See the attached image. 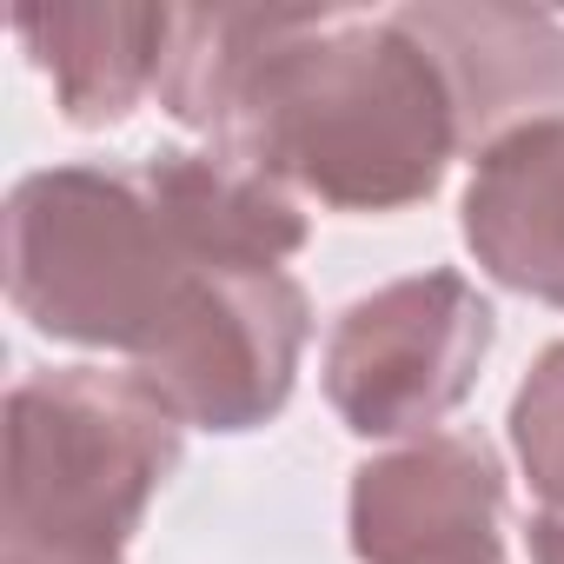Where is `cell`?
<instances>
[{
    "label": "cell",
    "mask_w": 564,
    "mask_h": 564,
    "mask_svg": "<svg viewBox=\"0 0 564 564\" xmlns=\"http://www.w3.org/2000/svg\"><path fill=\"white\" fill-rule=\"evenodd\" d=\"M160 107L339 213L419 206L465 153L452 87L399 14L180 8Z\"/></svg>",
    "instance_id": "1"
},
{
    "label": "cell",
    "mask_w": 564,
    "mask_h": 564,
    "mask_svg": "<svg viewBox=\"0 0 564 564\" xmlns=\"http://www.w3.org/2000/svg\"><path fill=\"white\" fill-rule=\"evenodd\" d=\"M206 272L219 265L173 239L140 166H41L8 193V300L47 339L147 366Z\"/></svg>",
    "instance_id": "3"
},
{
    "label": "cell",
    "mask_w": 564,
    "mask_h": 564,
    "mask_svg": "<svg viewBox=\"0 0 564 564\" xmlns=\"http://www.w3.org/2000/svg\"><path fill=\"white\" fill-rule=\"evenodd\" d=\"M147 193L166 213L173 239L219 272H286V259L306 246V213L293 199V186H279L272 173L206 147H166L147 166Z\"/></svg>",
    "instance_id": "9"
},
{
    "label": "cell",
    "mask_w": 564,
    "mask_h": 564,
    "mask_svg": "<svg viewBox=\"0 0 564 564\" xmlns=\"http://www.w3.org/2000/svg\"><path fill=\"white\" fill-rule=\"evenodd\" d=\"M505 465L471 432H432L352 471V557L359 564H419L505 544Z\"/></svg>",
    "instance_id": "6"
},
{
    "label": "cell",
    "mask_w": 564,
    "mask_h": 564,
    "mask_svg": "<svg viewBox=\"0 0 564 564\" xmlns=\"http://www.w3.org/2000/svg\"><path fill=\"white\" fill-rule=\"evenodd\" d=\"M498 319L465 272H412L352 300L326 339V399L359 438H432L465 405Z\"/></svg>",
    "instance_id": "4"
},
{
    "label": "cell",
    "mask_w": 564,
    "mask_h": 564,
    "mask_svg": "<svg viewBox=\"0 0 564 564\" xmlns=\"http://www.w3.org/2000/svg\"><path fill=\"white\" fill-rule=\"evenodd\" d=\"M419 564H505V544H485V551H458V557H419Z\"/></svg>",
    "instance_id": "13"
},
{
    "label": "cell",
    "mask_w": 564,
    "mask_h": 564,
    "mask_svg": "<svg viewBox=\"0 0 564 564\" xmlns=\"http://www.w3.org/2000/svg\"><path fill=\"white\" fill-rule=\"evenodd\" d=\"M465 246L498 286L564 313V120L518 127L471 160Z\"/></svg>",
    "instance_id": "8"
},
{
    "label": "cell",
    "mask_w": 564,
    "mask_h": 564,
    "mask_svg": "<svg viewBox=\"0 0 564 564\" xmlns=\"http://www.w3.org/2000/svg\"><path fill=\"white\" fill-rule=\"evenodd\" d=\"M511 445H518V465L531 478V491L564 511V339L538 352L531 379L518 386L511 399Z\"/></svg>",
    "instance_id": "11"
},
{
    "label": "cell",
    "mask_w": 564,
    "mask_h": 564,
    "mask_svg": "<svg viewBox=\"0 0 564 564\" xmlns=\"http://www.w3.org/2000/svg\"><path fill=\"white\" fill-rule=\"evenodd\" d=\"M306 339L313 306L293 272H206L173 339L133 372L180 412V425L259 432L286 412Z\"/></svg>",
    "instance_id": "5"
},
{
    "label": "cell",
    "mask_w": 564,
    "mask_h": 564,
    "mask_svg": "<svg viewBox=\"0 0 564 564\" xmlns=\"http://www.w3.org/2000/svg\"><path fill=\"white\" fill-rule=\"evenodd\" d=\"M180 8H21L14 41L54 80L74 127H120L166 74Z\"/></svg>",
    "instance_id": "10"
},
{
    "label": "cell",
    "mask_w": 564,
    "mask_h": 564,
    "mask_svg": "<svg viewBox=\"0 0 564 564\" xmlns=\"http://www.w3.org/2000/svg\"><path fill=\"white\" fill-rule=\"evenodd\" d=\"M180 432L140 372H28L8 392L0 564H127V538L180 465Z\"/></svg>",
    "instance_id": "2"
},
{
    "label": "cell",
    "mask_w": 564,
    "mask_h": 564,
    "mask_svg": "<svg viewBox=\"0 0 564 564\" xmlns=\"http://www.w3.org/2000/svg\"><path fill=\"white\" fill-rule=\"evenodd\" d=\"M531 564H564V511H538L531 518Z\"/></svg>",
    "instance_id": "12"
},
{
    "label": "cell",
    "mask_w": 564,
    "mask_h": 564,
    "mask_svg": "<svg viewBox=\"0 0 564 564\" xmlns=\"http://www.w3.org/2000/svg\"><path fill=\"white\" fill-rule=\"evenodd\" d=\"M412 41L438 61L452 107H458V147L478 160L518 127L564 120V21L531 8H452L419 0L392 8Z\"/></svg>",
    "instance_id": "7"
}]
</instances>
